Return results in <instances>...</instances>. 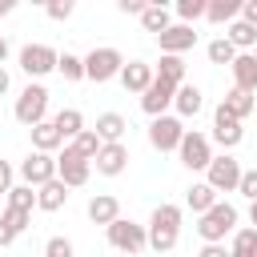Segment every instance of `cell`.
Here are the masks:
<instances>
[{"label":"cell","mask_w":257,"mask_h":257,"mask_svg":"<svg viewBox=\"0 0 257 257\" xmlns=\"http://www.w3.org/2000/svg\"><path fill=\"white\" fill-rule=\"evenodd\" d=\"M145 229H149V249H157V253L177 249V241H181V205H157Z\"/></svg>","instance_id":"obj_1"},{"label":"cell","mask_w":257,"mask_h":257,"mask_svg":"<svg viewBox=\"0 0 257 257\" xmlns=\"http://www.w3.org/2000/svg\"><path fill=\"white\" fill-rule=\"evenodd\" d=\"M197 233H201V241H205V245H225V237H229V233H237V209H233V205H225V201H217V205L201 217Z\"/></svg>","instance_id":"obj_2"},{"label":"cell","mask_w":257,"mask_h":257,"mask_svg":"<svg viewBox=\"0 0 257 257\" xmlns=\"http://www.w3.org/2000/svg\"><path fill=\"white\" fill-rule=\"evenodd\" d=\"M104 233H108V245H112L116 253H124V257H137V253L149 245V229H145V225H137V221H124V217H120V221H112Z\"/></svg>","instance_id":"obj_3"},{"label":"cell","mask_w":257,"mask_h":257,"mask_svg":"<svg viewBox=\"0 0 257 257\" xmlns=\"http://www.w3.org/2000/svg\"><path fill=\"white\" fill-rule=\"evenodd\" d=\"M16 120L24 124V128H36L40 120H44V112H48V88L44 84H28L20 96H16Z\"/></svg>","instance_id":"obj_4"},{"label":"cell","mask_w":257,"mask_h":257,"mask_svg":"<svg viewBox=\"0 0 257 257\" xmlns=\"http://www.w3.org/2000/svg\"><path fill=\"white\" fill-rule=\"evenodd\" d=\"M120 68H124V56H120L116 48H92V52L84 56V80L104 84V80L120 76Z\"/></svg>","instance_id":"obj_5"},{"label":"cell","mask_w":257,"mask_h":257,"mask_svg":"<svg viewBox=\"0 0 257 257\" xmlns=\"http://www.w3.org/2000/svg\"><path fill=\"white\" fill-rule=\"evenodd\" d=\"M241 161L237 157H213V165L205 169V185H213L217 193H237V185H241Z\"/></svg>","instance_id":"obj_6"},{"label":"cell","mask_w":257,"mask_h":257,"mask_svg":"<svg viewBox=\"0 0 257 257\" xmlns=\"http://www.w3.org/2000/svg\"><path fill=\"white\" fill-rule=\"evenodd\" d=\"M185 124H181V116H157L153 124H149V145L157 149V153H173V149H181V141H185Z\"/></svg>","instance_id":"obj_7"},{"label":"cell","mask_w":257,"mask_h":257,"mask_svg":"<svg viewBox=\"0 0 257 257\" xmlns=\"http://www.w3.org/2000/svg\"><path fill=\"white\" fill-rule=\"evenodd\" d=\"M88 173H92V161H84L72 145H64V153L56 157V177L68 189H80V185H88Z\"/></svg>","instance_id":"obj_8"},{"label":"cell","mask_w":257,"mask_h":257,"mask_svg":"<svg viewBox=\"0 0 257 257\" xmlns=\"http://www.w3.org/2000/svg\"><path fill=\"white\" fill-rule=\"evenodd\" d=\"M20 177H24V185H32V189H40V185H48V181H56V157L52 153H28L24 161H20Z\"/></svg>","instance_id":"obj_9"},{"label":"cell","mask_w":257,"mask_h":257,"mask_svg":"<svg viewBox=\"0 0 257 257\" xmlns=\"http://www.w3.org/2000/svg\"><path fill=\"white\" fill-rule=\"evenodd\" d=\"M56 64H60V52L48 48V44H24L20 48V68L28 76H48Z\"/></svg>","instance_id":"obj_10"},{"label":"cell","mask_w":257,"mask_h":257,"mask_svg":"<svg viewBox=\"0 0 257 257\" xmlns=\"http://www.w3.org/2000/svg\"><path fill=\"white\" fill-rule=\"evenodd\" d=\"M181 165L185 169H209L213 165V149H209V137L205 133H185V141H181Z\"/></svg>","instance_id":"obj_11"},{"label":"cell","mask_w":257,"mask_h":257,"mask_svg":"<svg viewBox=\"0 0 257 257\" xmlns=\"http://www.w3.org/2000/svg\"><path fill=\"white\" fill-rule=\"evenodd\" d=\"M241 137H245L241 120H237L225 104H217V112H213V141H217L221 149H237V145H241Z\"/></svg>","instance_id":"obj_12"},{"label":"cell","mask_w":257,"mask_h":257,"mask_svg":"<svg viewBox=\"0 0 257 257\" xmlns=\"http://www.w3.org/2000/svg\"><path fill=\"white\" fill-rule=\"evenodd\" d=\"M157 44H161V56H181L197 44V32H193V24H169L157 36Z\"/></svg>","instance_id":"obj_13"},{"label":"cell","mask_w":257,"mask_h":257,"mask_svg":"<svg viewBox=\"0 0 257 257\" xmlns=\"http://www.w3.org/2000/svg\"><path fill=\"white\" fill-rule=\"evenodd\" d=\"M157 80V68L153 64H145V60H128L124 68H120V84L128 88V92H149V84Z\"/></svg>","instance_id":"obj_14"},{"label":"cell","mask_w":257,"mask_h":257,"mask_svg":"<svg viewBox=\"0 0 257 257\" xmlns=\"http://www.w3.org/2000/svg\"><path fill=\"white\" fill-rule=\"evenodd\" d=\"M173 100H177V88H173V84H165V80H153V84H149V92L141 96V108L157 120V116H165V108H169Z\"/></svg>","instance_id":"obj_15"},{"label":"cell","mask_w":257,"mask_h":257,"mask_svg":"<svg viewBox=\"0 0 257 257\" xmlns=\"http://www.w3.org/2000/svg\"><path fill=\"white\" fill-rule=\"evenodd\" d=\"M92 165H96V173H100V177H120V173H124V165H128V149H124V141H120V145H104V149L96 153V161H92Z\"/></svg>","instance_id":"obj_16"},{"label":"cell","mask_w":257,"mask_h":257,"mask_svg":"<svg viewBox=\"0 0 257 257\" xmlns=\"http://www.w3.org/2000/svg\"><path fill=\"white\" fill-rule=\"evenodd\" d=\"M233 88L257 92V56L253 52H237V60H233Z\"/></svg>","instance_id":"obj_17"},{"label":"cell","mask_w":257,"mask_h":257,"mask_svg":"<svg viewBox=\"0 0 257 257\" xmlns=\"http://www.w3.org/2000/svg\"><path fill=\"white\" fill-rule=\"evenodd\" d=\"M88 221L92 225H112V221H120V201L116 197H108V193H100V197H92L88 201Z\"/></svg>","instance_id":"obj_18"},{"label":"cell","mask_w":257,"mask_h":257,"mask_svg":"<svg viewBox=\"0 0 257 257\" xmlns=\"http://www.w3.org/2000/svg\"><path fill=\"white\" fill-rule=\"evenodd\" d=\"M64 201H68V185H64L60 177L36 189V209H44V213H56V209H64Z\"/></svg>","instance_id":"obj_19"},{"label":"cell","mask_w":257,"mask_h":257,"mask_svg":"<svg viewBox=\"0 0 257 257\" xmlns=\"http://www.w3.org/2000/svg\"><path fill=\"white\" fill-rule=\"evenodd\" d=\"M124 128H128V120H124L120 112H100V116H96V137H100V145H120Z\"/></svg>","instance_id":"obj_20"},{"label":"cell","mask_w":257,"mask_h":257,"mask_svg":"<svg viewBox=\"0 0 257 257\" xmlns=\"http://www.w3.org/2000/svg\"><path fill=\"white\" fill-rule=\"evenodd\" d=\"M32 133V149L36 153H56L60 145H64V137H60V128L52 124V120H40L36 128H28Z\"/></svg>","instance_id":"obj_21"},{"label":"cell","mask_w":257,"mask_h":257,"mask_svg":"<svg viewBox=\"0 0 257 257\" xmlns=\"http://www.w3.org/2000/svg\"><path fill=\"white\" fill-rule=\"evenodd\" d=\"M52 124L60 128L64 141H76V137L84 133V112H80V108H60V112L52 116Z\"/></svg>","instance_id":"obj_22"},{"label":"cell","mask_w":257,"mask_h":257,"mask_svg":"<svg viewBox=\"0 0 257 257\" xmlns=\"http://www.w3.org/2000/svg\"><path fill=\"white\" fill-rule=\"evenodd\" d=\"M185 205H189L193 213H201V217H205V213L217 205V189H213V185H205V181H201V185H189V193H185Z\"/></svg>","instance_id":"obj_23"},{"label":"cell","mask_w":257,"mask_h":257,"mask_svg":"<svg viewBox=\"0 0 257 257\" xmlns=\"http://www.w3.org/2000/svg\"><path fill=\"white\" fill-rule=\"evenodd\" d=\"M237 16H241V0H209V8H205L209 24H233Z\"/></svg>","instance_id":"obj_24"},{"label":"cell","mask_w":257,"mask_h":257,"mask_svg":"<svg viewBox=\"0 0 257 257\" xmlns=\"http://www.w3.org/2000/svg\"><path fill=\"white\" fill-rule=\"evenodd\" d=\"M229 44H233L237 52H253V48H257V28L237 16V20L229 24Z\"/></svg>","instance_id":"obj_25"},{"label":"cell","mask_w":257,"mask_h":257,"mask_svg":"<svg viewBox=\"0 0 257 257\" xmlns=\"http://www.w3.org/2000/svg\"><path fill=\"white\" fill-rule=\"evenodd\" d=\"M237 120H245V116H253V108H257V100H253V92H241V88H229L225 92V100H221Z\"/></svg>","instance_id":"obj_26"},{"label":"cell","mask_w":257,"mask_h":257,"mask_svg":"<svg viewBox=\"0 0 257 257\" xmlns=\"http://www.w3.org/2000/svg\"><path fill=\"white\" fill-rule=\"evenodd\" d=\"M157 80L181 88V84H185V60H181V56H161V64H157Z\"/></svg>","instance_id":"obj_27"},{"label":"cell","mask_w":257,"mask_h":257,"mask_svg":"<svg viewBox=\"0 0 257 257\" xmlns=\"http://www.w3.org/2000/svg\"><path fill=\"white\" fill-rule=\"evenodd\" d=\"M173 104H177V112H181V116H197L205 100H201V88H197V84H181Z\"/></svg>","instance_id":"obj_28"},{"label":"cell","mask_w":257,"mask_h":257,"mask_svg":"<svg viewBox=\"0 0 257 257\" xmlns=\"http://www.w3.org/2000/svg\"><path fill=\"white\" fill-rule=\"evenodd\" d=\"M229 257H257V229H237L233 233V245H229Z\"/></svg>","instance_id":"obj_29"},{"label":"cell","mask_w":257,"mask_h":257,"mask_svg":"<svg viewBox=\"0 0 257 257\" xmlns=\"http://www.w3.org/2000/svg\"><path fill=\"white\" fill-rule=\"evenodd\" d=\"M141 24H145V32H157V36H161V32L169 28V8H165V4H149L145 16H141Z\"/></svg>","instance_id":"obj_30"},{"label":"cell","mask_w":257,"mask_h":257,"mask_svg":"<svg viewBox=\"0 0 257 257\" xmlns=\"http://www.w3.org/2000/svg\"><path fill=\"white\" fill-rule=\"evenodd\" d=\"M32 205H36L32 185H12V189H8V209H16V213H32Z\"/></svg>","instance_id":"obj_31"},{"label":"cell","mask_w":257,"mask_h":257,"mask_svg":"<svg viewBox=\"0 0 257 257\" xmlns=\"http://www.w3.org/2000/svg\"><path fill=\"white\" fill-rule=\"evenodd\" d=\"M72 149H76V153H80L84 161H96V153H100L104 145H100V137H96V128H84V133H80V137L72 141Z\"/></svg>","instance_id":"obj_32"},{"label":"cell","mask_w":257,"mask_h":257,"mask_svg":"<svg viewBox=\"0 0 257 257\" xmlns=\"http://www.w3.org/2000/svg\"><path fill=\"white\" fill-rule=\"evenodd\" d=\"M209 60H213V64H229V68H233L237 48L229 44V36H221V40H213V44H209Z\"/></svg>","instance_id":"obj_33"},{"label":"cell","mask_w":257,"mask_h":257,"mask_svg":"<svg viewBox=\"0 0 257 257\" xmlns=\"http://www.w3.org/2000/svg\"><path fill=\"white\" fill-rule=\"evenodd\" d=\"M56 72H60L64 80H84V56L64 52V56H60V64H56Z\"/></svg>","instance_id":"obj_34"},{"label":"cell","mask_w":257,"mask_h":257,"mask_svg":"<svg viewBox=\"0 0 257 257\" xmlns=\"http://www.w3.org/2000/svg\"><path fill=\"white\" fill-rule=\"evenodd\" d=\"M205 8H209V0H177V16H181V24L201 20V16H205Z\"/></svg>","instance_id":"obj_35"},{"label":"cell","mask_w":257,"mask_h":257,"mask_svg":"<svg viewBox=\"0 0 257 257\" xmlns=\"http://www.w3.org/2000/svg\"><path fill=\"white\" fill-rule=\"evenodd\" d=\"M44 257H72V241H68V237H48Z\"/></svg>","instance_id":"obj_36"},{"label":"cell","mask_w":257,"mask_h":257,"mask_svg":"<svg viewBox=\"0 0 257 257\" xmlns=\"http://www.w3.org/2000/svg\"><path fill=\"white\" fill-rule=\"evenodd\" d=\"M72 8H76L72 0H48V4H44V12H48L52 20H68V16H72Z\"/></svg>","instance_id":"obj_37"},{"label":"cell","mask_w":257,"mask_h":257,"mask_svg":"<svg viewBox=\"0 0 257 257\" xmlns=\"http://www.w3.org/2000/svg\"><path fill=\"white\" fill-rule=\"evenodd\" d=\"M237 193H241V197H249V201H257V169H245V173H241Z\"/></svg>","instance_id":"obj_38"},{"label":"cell","mask_w":257,"mask_h":257,"mask_svg":"<svg viewBox=\"0 0 257 257\" xmlns=\"http://www.w3.org/2000/svg\"><path fill=\"white\" fill-rule=\"evenodd\" d=\"M4 221H8L16 233H24V229H28V221H32V213H16V209H4Z\"/></svg>","instance_id":"obj_39"},{"label":"cell","mask_w":257,"mask_h":257,"mask_svg":"<svg viewBox=\"0 0 257 257\" xmlns=\"http://www.w3.org/2000/svg\"><path fill=\"white\" fill-rule=\"evenodd\" d=\"M116 8H120L124 16H145V8H149V0H116Z\"/></svg>","instance_id":"obj_40"},{"label":"cell","mask_w":257,"mask_h":257,"mask_svg":"<svg viewBox=\"0 0 257 257\" xmlns=\"http://www.w3.org/2000/svg\"><path fill=\"white\" fill-rule=\"evenodd\" d=\"M16 237H20V233H16V229H12L8 221H4V213H0V249H8V245H12Z\"/></svg>","instance_id":"obj_41"},{"label":"cell","mask_w":257,"mask_h":257,"mask_svg":"<svg viewBox=\"0 0 257 257\" xmlns=\"http://www.w3.org/2000/svg\"><path fill=\"white\" fill-rule=\"evenodd\" d=\"M241 20L257 28V0H241Z\"/></svg>","instance_id":"obj_42"},{"label":"cell","mask_w":257,"mask_h":257,"mask_svg":"<svg viewBox=\"0 0 257 257\" xmlns=\"http://www.w3.org/2000/svg\"><path fill=\"white\" fill-rule=\"evenodd\" d=\"M8 189H12V165L0 161V193H8Z\"/></svg>","instance_id":"obj_43"},{"label":"cell","mask_w":257,"mask_h":257,"mask_svg":"<svg viewBox=\"0 0 257 257\" xmlns=\"http://www.w3.org/2000/svg\"><path fill=\"white\" fill-rule=\"evenodd\" d=\"M197 257H229V249H225V245H201Z\"/></svg>","instance_id":"obj_44"},{"label":"cell","mask_w":257,"mask_h":257,"mask_svg":"<svg viewBox=\"0 0 257 257\" xmlns=\"http://www.w3.org/2000/svg\"><path fill=\"white\" fill-rule=\"evenodd\" d=\"M8 88H12V80H8V68H0V96H4Z\"/></svg>","instance_id":"obj_45"},{"label":"cell","mask_w":257,"mask_h":257,"mask_svg":"<svg viewBox=\"0 0 257 257\" xmlns=\"http://www.w3.org/2000/svg\"><path fill=\"white\" fill-rule=\"evenodd\" d=\"M249 225L257 229V201H249Z\"/></svg>","instance_id":"obj_46"},{"label":"cell","mask_w":257,"mask_h":257,"mask_svg":"<svg viewBox=\"0 0 257 257\" xmlns=\"http://www.w3.org/2000/svg\"><path fill=\"white\" fill-rule=\"evenodd\" d=\"M4 60H8V40L0 36V68H4Z\"/></svg>","instance_id":"obj_47"},{"label":"cell","mask_w":257,"mask_h":257,"mask_svg":"<svg viewBox=\"0 0 257 257\" xmlns=\"http://www.w3.org/2000/svg\"><path fill=\"white\" fill-rule=\"evenodd\" d=\"M4 12H12V0H0V16H4Z\"/></svg>","instance_id":"obj_48"},{"label":"cell","mask_w":257,"mask_h":257,"mask_svg":"<svg viewBox=\"0 0 257 257\" xmlns=\"http://www.w3.org/2000/svg\"><path fill=\"white\" fill-rule=\"evenodd\" d=\"M253 56H257V48H253Z\"/></svg>","instance_id":"obj_49"},{"label":"cell","mask_w":257,"mask_h":257,"mask_svg":"<svg viewBox=\"0 0 257 257\" xmlns=\"http://www.w3.org/2000/svg\"><path fill=\"white\" fill-rule=\"evenodd\" d=\"M253 116H257V108H253Z\"/></svg>","instance_id":"obj_50"},{"label":"cell","mask_w":257,"mask_h":257,"mask_svg":"<svg viewBox=\"0 0 257 257\" xmlns=\"http://www.w3.org/2000/svg\"><path fill=\"white\" fill-rule=\"evenodd\" d=\"M120 257H124V253H120Z\"/></svg>","instance_id":"obj_51"}]
</instances>
